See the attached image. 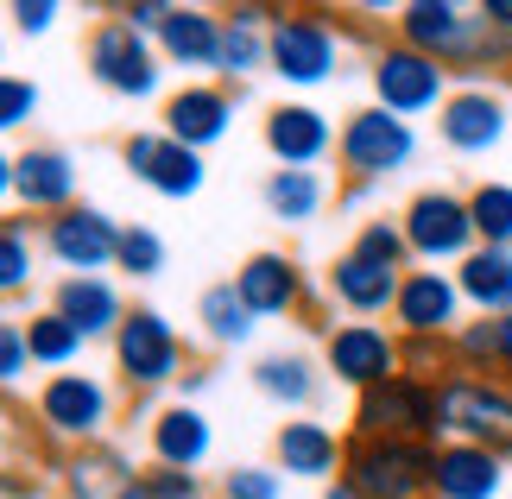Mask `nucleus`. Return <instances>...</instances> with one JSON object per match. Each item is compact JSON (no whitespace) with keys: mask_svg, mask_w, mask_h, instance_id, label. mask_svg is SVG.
<instances>
[{"mask_svg":"<svg viewBox=\"0 0 512 499\" xmlns=\"http://www.w3.org/2000/svg\"><path fill=\"white\" fill-rule=\"evenodd\" d=\"M430 443H399V436H348L342 481L361 499H430Z\"/></svg>","mask_w":512,"mask_h":499,"instance_id":"1","label":"nucleus"},{"mask_svg":"<svg viewBox=\"0 0 512 499\" xmlns=\"http://www.w3.org/2000/svg\"><path fill=\"white\" fill-rule=\"evenodd\" d=\"M399 45L437 57V64H481V57L500 51L481 7H462V0H411V7H399Z\"/></svg>","mask_w":512,"mask_h":499,"instance_id":"2","label":"nucleus"},{"mask_svg":"<svg viewBox=\"0 0 512 499\" xmlns=\"http://www.w3.org/2000/svg\"><path fill=\"white\" fill-rule=\"evenodd\" d=\"M437 424L449 443H481L512 455V392L481 373H443L437 379Z\"/></svg>","mask_w":512,"mask_h":499,"instance_id":"3","label":"nucleus"},{"mask_svg":"<svg viewBox=\"0 0 512 499\" xmlns=\"http://www.w3.org/2000/svg\"><path fill=\"white\" fill-rule=\"evenodd\" d=\"M354 436H399V443H430L437 449V386L418 373H399L386 379V386L361 392V405H354Z\"/></svg>","mask_w":512,"mask_h":499,"instance_id":"4","label":"nucleus"},{"mask_svg":"<svg viewBox=\"0 0 512 499\" xmlns=\"http://www.w3.org/2000/svg\"><path fill=\"white\" fill-rule=\"evenodd\" d=\"M399 228H405V241H411V259H424L430 272L449 266V259L462 266V259L481 247L475 215H468V196H456V190H418L405 203Z\"/></svg>","mask_w":512,"mask_h":499,"instance_id":"5","label":"nucleus"},{"mask_svg":"<svg viewBox=\"0 0 512 499\" xmlns=\"http://www.w3.org/2000/svg\"><path fill=\"white\" fill-rule=\"evenodd\" d=\"M336 158H342V171L354 184H373V177H392V171H405L411 158H418V133H411V121H399V114H386L373 102V108L342 121Z\"/></svg>","mask_w":512,"mask_h":499,"instance_id":"6","label":"nucleus"},{"mask_svg":"<svg viewBox=\"0 0 512 499\" xmlns=\"http://www.w3.org/2000/svg\"><path fill=\"white\" fill-rule=\"evenodd\" d=\"M272 76H285L291 89H323L342 64V38L323 13H279V26L266 32Z\"/></svg>","mask_w":512,"mask_h":499,"instance_id":"7","label":"nucleus"},{"mask_svg":"<svg viewBox=\"0 0 512 499\" xmlns=\"http://www.w3.org/2000/svg\"><path fill=\"white\" fill-rule=\"evenodd\" d=\"M373 95H380L386 114L411 121V114H443V102L456 89H449V64H437V57H424L411 45H386L373 57Z\"/></svg>","mask_w":512,"mask_h":499,"instance_id":"8","label":"nucleus"},{"mask_svg":"<svg viewBox=\"0 0 512 499\" xmlns=\"http://www.w3.org/2000/svg\"><path fill=\"white\" fill-rule=\"evenodd\" d=\"M114 367L133 392L171 386V379H184V335L159 310H127L121 335H114Z\"/></svg>","mask_w":512,"mask_h":499,"instance_id":"9","label":"nucleus"},{"mask_svg":"<svg viewBox=\"0 0 512 499\" xmlns=\"http://www.w3.org/2000/svg\"><path fill=\"white\" fill-rule=\"evenodd\" d=\"M38 424L64 443H95L114 424V392L95 373H51L38 386Z\"/></svg>","mask_w":512,"mask_h":499,"instance_id":"10","label":"nucleus"},{"mask_svg":"<svg viewBox=\"0 0 512 499\" xmlns=\"http://www.w3.org/2000/svg\"><path fill=\"white\" fill-rule=\"evenodd\" d=\"M323 367L336 373L342 386L373 392V386H386V379L405 373V348H399V335H386L380 323H336L329 342H323Z\"/></svg>","mask_w":512,"mask_h":499,"instance_id":"11","label":"nucleus"},{"mask_svg":"<svg viewBox=\"0 0 512 499\" xmlns=\"http://www.w3.org/2000/svg\"><path fill=\"white\" fill-rule=\"evenodd\" d=\"M89 76L114 95H152L159 89V51H152V38H140L127 26V19H102V26L89 32Z\"/></svg>","mask_w":512,"mask_h":499,"instance_id":"12","label":"nucleus"},{"mask_svg":"<svg viewBox=\"0 0 512 499\" xmlns=\"http://www.w3.org/2000/svg\"><path fill=\"white\" fill-rule=\"evenodd\" d=\"M121 222L102 209H64V215H51L45 222V253L64 266L70 278H102V266H114L121 259Z\"/></svg>","mask_w":512,"mask_h":499,"instance_id":"13","label":"nucleus"},{"mask_svg":"<svg viewBox=\"0 0 512 499\" xmlns=\"http://www.w3.org/2000/svg\"><path fill=\"white\" fill-rule=\"evenodd\" d=\"M0 184L13 190V203L26 215H64V209H76V165H70V152H57V146L13 152L7 171H0Z\"/></svg>","mask_w":512,"mask_h":499,"instance_id":"14","label":"nucleus"},{"mask_svg":"<svg viewBox=\"0 0 512 499\" xmlns=\"http://www.w3.org/2000/svg\"><path fill=\"white\" fill-rule=\"evenodd\" d=\"M392 316H399V329L411 335V342H443V335H456L462 329V285H456V272H405Z\"/></svg>","mask_w":512,"mask_h":499,"instance_id":"15","label":"nucleus"},{"mask_svg":"<svg viewBox=\"0 0 512 499\" xmlns=\"http://www.w3.org/2000/svg\"><path fill=\"white\" fill-rule=\"evenodd\" d=\"M336 146H342V133L310 102H279L266 114V152L279 158V171H317Z\"/></svg>","mask_w":512,"mask_h":499,"instance_id":"16","label":"nucleus"},{"mask_svg":"<svg viewBox=\"0 0 512 499\" xmlns=\"http://www.w3.org/2000/svg\"><path fill=\"white\" fill-rule=\"evenodd\" d=\"M121 165L140 177L146 190H159V196H196L203 190V152H190V146H177L171 133H133L127 146H121Z\"/></svg>","mask_w":512,"mask_h":499,"instance_id":"17","label":"nucleus"},{"mask_svg":"<svg viewBox=\"0 0 512 499\" xmlns=\"http://www.w3.org/2000/svg\"><path fill=\"white\" fill-rule=\"evenodd\" d=\"M506 102L494 89H481V83H468V89H456L443 102V114H437V133H443V146L449 152H494L500 139H506Z\"/></svg>","mask_w":512,"mask_h":499,"instance_id":"18","label":"nucleus"},{"mask_svg":"<svg viewBox=\"0 0 512 499\" xmlns=\"http://www.w3.org/2000/svg\"><path fill=\"white\" fill-rule=\"evenodd\" d=\"M500 487H506V455L481 443H437L430 499H500Z\"/></svg>","mask_w":512,"mask_h":499,"instance_id":"19","label":"nucleus"},{"mask_svg":"<svg viewBox=\"0 0 512 499\" xmlns=\"http://www.w3.org/2000/svg\"><path fill=\"white\" fill-rule=\"evenodd\" d=\"M228 127H234V95L215 89V83H190V89H177L165 102V133L177 146H190V152L222 146Z\"/></svg>","mask_w":512,"mask_h":499,"instance_id":"20","label":"nucleus"},{"mask_svg":"<svg viewBox=\"0 0 512 499\" xmlns=\"http://www.w3.org/2000/svg\"><path fill=\"white\" fill-rule=\"evenodd\" d=\"M272 449H279V468L298 474V481H342V462H348V443L329 424H317V417H291V424H279V436H272Z\"/></svg>","mask_w":512,"mask_h":499,"instance_id":"21","label":"nucleus"},{"mask_svg":"<svg viewBox=\"0 0 512 499\" xmlns=\"http://www.w3.org/2000/svg\"><path fill=\"white\" fill-rule=\"evenodd\" d=\"M399 285H405V272L373 266V259H361L354 247L329 266V291H336V304L354 310V316H386L392 304H399Z\"/></svg>","mask_w":512,"mask_h":499,"instance_id":"22","label":"nucleus"},{"mask_svg":"<svg viewBox=\"0 0 512 499\" xmlns=\"http://www.w3.org/2000/svg\"><path fill=\"white\" fill-rule=\"evenodd\" d=\"M234 291L247 297L253 316H291L304 304V278L285 253H253L241 272H234Z\"/></svg>","mask_w":512,"mask_h":499,"instance_id":"23","label":"nucleus"},{"mask_svg":"<svg viewBox=\"0 0 512 499\" xmlns=\"http://www.w3.org/2000/svg\"><path fill=\"white\" fill-rule=\"evenodd\" d=\"M152 45H159V57L177 70H215V57H222V19L209 7H171L165 32L152 38Z\"/></svg>","mask_w":512,"mask_h":499,"instance_id":"24","label":"nucleus"},{"mask_svg":"<svg viewBox=\"0 0 512 499\" xmlns=\"http://www.w3.org/2000/svg\"><path fill=\"white\" fill-rule=\"evenodd\" d=\"M209 417L196 405H165L159 417H152V462L159 468H203L209 462Z\"/></svg>","mask_w":512,"mask_h":499,"instance_id":"25","label":"nucleus"},{"mask_svg":"<svg viewBox=\"0 0 512 499\" xmlns=\"http://www.w3.org/2000/svg\"><path fill=\"white\" fill-rule=\"evenodd\" d=\"M51 310L70 316L89 342H95V335H121V323H127V304H121V291H114L108 278H64Z\"/></svg>","mask_w":512,"mask_h":499,"instance_id":"26","label":"nucleus"},{"mask_svg":"<svg viewBox=\"0 0 512 499\" xmlns=\"http://www.w3.org/2000/svg\"><path fill=\"white\" fill-rule=\"evenodd\" d=\"M456 285H462V304H475L481 316H512V253L500 247H475L456 266Z\"/></svg>","mask_w":512,"mask_h":499,"instance_id":"27","label":"nucleus"},{"mask_svg":"<svg viewBox=\"0 0 512 499\" xmlns=\"http://www.w3.org/2000/svg\"><path fill=\"white\" fill-rule=\"evenodd\" d=\"M196 323H203V335H209L215 348H241V342H253L260 316L247 310V297L234 291V278H228V285H209V291H203V304H196Z\"/></svg>","mask_w":512,"mask_h":499,"instance_id":"28","label":"nucleus"},{"mask_svg":"<svg viewBox=\"0 0 512 499\" xmlns=\"http://www.w3.org/2000/svg\"><path fill=\"white\" fill-rule=\"evenodd\" d=\"M260 196H266V209L279 215V222H317L329 184H323V171H272Z\"/></svg>","mask_w":512,"mask_h":499,"instance_id":"29","label":"nucleus"},{"mask_svg":"<svg viewBox=\"0 0 512 499\" xmlns=\"http://www.w3.org/2000/svg\"><path fill=\"white\" fill-rule=\"evenodd\" d=\"M26 342H32V361H38V367H51V373H70L89 335L76 329L70 316H57V310H38L32 323H26Z\"/></svg>","mask_w":512,"mask_h":499,"instance_id":"30","label":"nucleus"},{"mask_svg":"<svg viewBox=\"0 0 512 499\" xmlns=\"http://www.w3.org/2000/svg\"><path fill=\"white\" fill-rule=\"evenodd\" d=\"M253 386H260L266 398H279V405H310L317 398V367L304 361V354H266L260 367H253Z\"/></svg>","mask_w":512,"mask_h":499,"instance_id":"31","label":"nucleus"},{"mask_svg":"<svg viewBox=\"0 0 512 499\" xmlns=\"http://www.w3.org/2000/svg\"><path fill=\"white\" fill-rule=\"evenodd\" d=\"M468 215H475L481 247L512 253V184H475L468 190Z\"/></svg>","mask_w":512,"mask_h":499,"instance_id":"32","label":"nucleus"},{"mask_svg":"<svg viewBox=\"0 0 512 499\" xmlns=\"http://www.w3.org/2000/svg\"><path fill=\"white\" fill-rule=\"evenodd\" d=\"M272 51H266V32L260 26H241V19H222V57H215V70L222 76H253L266 70Z\"/></svg>","mask_w":512,"mask_h":499,"instance_id":"33","label":"nucleus"},{"mask_svg":"<svg viewBox=\"0 0 512 499\" xmlns=\"http://www.w3.org/2000/svg\"><path fill=\"white\" fill-rule=\"evenodd\" d=\"M133 474H121L114 455H83V462H70V499H121V487Z\"/></svg>","mask_w":512,"mask_h":499,"instance_id":"34","label":"nucleus"},{"mask_svg":"<svg viewBox=\"0 0 512 499\" xmlns=\"http://www.w3.org/2000/svg\"><path fill=\"white\" fill-rule=\"evenodd\" d=\"M354 253L373 259V266H392V272H405V259H411V241H405V228L399 222H367L361 234H354Z\"/></svg>","mask_w":512,"mask_h":499,"instance_id":"35","label":"nucleus"},{"mask_svg":"<svg viewBox=\"0 0 512 499\" xmlns=\"http://www.w3.org/2000/svg\"><path fill=\"white\" fill-rule=\"evenodd\" d=\"M127 278H159L165 272V241L152 228H127L121 234V259H114Z\"/></svg>","mask_w":512,"mask_h":499,"instance_id":"36","label":"nucleus"},{"mask_svg":"<svg viewBox=\"0 0 512 499\" xmlns=\"http://www.w3.org/2000/svg\"><path fill=\"white\" fill-rule=\"evenodd\" d=\"M456 361L462 367H500V323L494 316H481V323H462L456 329Z\"/></svg>","mask_w":512,"mask_h":499,"instance_id":"37","label":"nucleus"},{"mask_svg":"<svg viewBox=\"0 0 512 499\" xmlns=\"http://www.w3.org/2000/svg\"><path fill=\"white\" fill-rule=\"evenodd\" d=\"M0 285H7V291H26V285H32V241H26V222H7V234H0Z\"/></svg>","mask_w":512,"mask_h":499,"instance_id":"38","label":"nucleus"},{"mask_svg":"<svg viewBox=\"0 0 512 499\" xmlns=\"http://www.w3.org/2000/svg\"><path fill=\"white\" fill-rule=\"evenodd\" d=\"M285 481L272 468H228L222 474V499H279Z\"/></svg>","mask_w":512,"mask_h":499,"instance_id":"39","label":"nucleus"},{"mask_svg":"<svg viewBox=\"0 0 512 499\" xmlns=\"http://www.w3.org/2000/svg\"><path fill=\"white\" fill-rule=\"evenodd\" d=\"M32 114H38V89L26 83V76H7V83H0V127L19 133Z\"/></svg>","mask_w":512,"mask_h":499,"instance_id":"40","label":"nucleus"},{"mask_svg":"<svg viewBox=\"0 0 512 499\" xmlns=\"http://www.w3.org/2000/svg\"><path fill=\"white\" fill-rule=\"evenodd\" d=\"M32 373V342H26V323H7L0 329V379L19 386V379Z\"/></svg>","mask_w":512,"mask_h":499,"instance_id":"41","label":"nucleus"},{"mask_svg":"<svg viewBox=\"0 0 512 499\" xmlns=\"http://www.w3.org/2000/svg\"><path fill=\"white\" fill-rule=\"evenodd\" d=\"M146 493L152 499H203V481L184 474V468H152L146 474Z\"/></svg>","mask_w":512,"mask_h":499,"instance_id":"42","label":"nucleus"},{"mask_svg":"<svg viewBox=\"0 0 512 499\" xmlns=\"http://www.w3.org/2000/svg\"><path fill=\"white\" fill-rule=\"evenodd\" d=\"M114 19H127L140 38H159L165 19H171V7H165V0H127V7H114Z\"/></svg>","mask_w":512,"mask_h":499,"instance_id":"43","label":"nucleus"},{"mask_svg":"<svg viewBox=\"0 0 512 499\" xmlns=\"http://www.w3.org/2000/svg\"><path fill=\"white\" fill-rule=\"evenodd\" d=\"M57 13H64V7H57V0H13V7H7V19H13V26L19 32H51L57 26Z\"/></svg>","mask_w":512,"mask_h":499,"instance_id":"44","label":"nucleus"},{"mask_svg":"<svg viewBox=\"0 0 512 499\" xmlns=\"http://www.w3.org/2000/svg\"><path fill=\"white\" fill-rule=\"evenodd\" d=\"M481 19L494 26V38H512V0H481Z\"/></svg>","mask_w":512,"mask_h":499,"instance_id":"45","label":"nucleus"},{"mask_svg":"<svg viewBox=\"0 0 512 499\" xmlns=\"http://www.w3.org/2000/svg\"><path fill=\"white\" fill-rule=\"evenodd\" d=\"M437 354H443V342H411V348H405V361H411V367H430Z\"/></svg>","mask_w":512,"mask_h":499,"instance_id":"46","label":"nucleus"},{"mask_svg":"<svg viewBox=\"0 0 512 499\" xmlns=\"http://www.w3.org/2000/svg\"><path fill=\"white\" fill-rule=\"evenodd\" d=\"M500 367H512V316H500Z\"/></svg>","mask_w":512,"mask_h":499,"instance_id":"47","label":"nucleus"},{"mask_svg":"<svg viewBox=\"0 0 512 499\" xmlns=\"http://www.w3.org/2000/svg\"><path fill=\"white\" fill-rule=\"evenodd\" d=\"M323 499H361V493H354L348 481H329V487H323Z\"/></svg>","mask_w":512,"mask_h":499,"instance_id":"48","label":"nucleus"},{"mask_svg":"<svg viewBox=\"0 0 512 499\" xmlns=\"http://www.w3.org/2000/svg\"><path fill=\"white\" fill-rule=\"evenodd\" d=\"M500 64H506V70H512V38H500Z\"/></svg>","mask_w":512,"mask_h":499,"instance_id":"49","label":"nucleus"}]
</instances>
